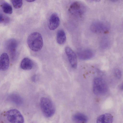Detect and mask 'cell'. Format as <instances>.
<instances>
[{"instance_id":"cell-1","label":"cell","mask_w":123,"mask_h":123,"mask_svg":"<svg viewBox=\"0 0 123 123\" xmlns=\"http://www.w3.org/2000/svg\"><path fill=\"white\" fill-rule=\"evenodd\" d=\"M27 43L29 47L32 51L36 52L40 51L43 45L41 35L37 32L31 33L27 38Z\"/></svg>"},{"instance_id":"cell-2","label":"cell","mask_w":123,"mask_h":123,"mask_svg":"<svg viewBox=\"0 0 123 123\" xmlns=\"http://www.w3.org/2000/svg\"><path fill=\"white\" fill-rule=\"evenodd\" d=\"M40 105L43 114L46 117H50L54 114L55 107L49 99L45 97L41 98L40 100Z\"/></svg>"},{"instance_id":"cell-3","label":"cell","mask_w":123,"mask_h":123,"mask_svg":"<svg viewBox=\"0 0 123 123\" xmlns=\"http://www.w3.org/2000/svg\"><path fill=\"white\" fill-rule=\"evenodd\" d=\"M69 13L73 17L80 18L84 15L86 11L85 5L82 2L75 1L72 3L68 9Z\"/></svg>"},{"instance_id":"cell-4","label":"cell","mask_w":123,"mask_h":123,"mask_svg":"<svg viewBox=\"0 0 123 123\" xmlns=\"http://www.w3.org/2000/svg\"><path fill=\"white\" fill-rule=\"evenodd\" d=\"M107 84L103 79L98 77L94 79L93 81V90L95 94L104 95L107 92Z\"/></svg>"},{"instance_id":"cell-5","label":"cell","mask_w":123,"mask_h":123,"mask_svg":"<svg viewBox=\"0 0 123 123\" xmlns=\"http://www.w3.org/2000/svg\"><path fill=\"white\" fill-rule=\"evenodd\" d=\"M6 116L8 121L11 123H24V119L20 112L15 109L8 111Z\"/></svg>"},{"instance_id":"cell-6","label":"cell","mask_w":123,"mask_h":123,"mask_svg":"<svg viewBox=\"0 0 123 123\" xmlns=\"http://www.w3.org/2000/svg\"><path fill=\"white\" fill-rule=\"evenodd\" d=\"M107 25L105 23L100 21H95L91 25L90 29L93 32L97 33H103L107 31Z\"/></svg>"},{"instance_id":"cell-7","label":"cell","mask_w":123,"mask_h":123,"mask_svg":"<svg viewBox=\"0 0 123 123\" xmlns=\"http://www.w3.org/2000/svg\"><path fill=\"white\" fill-rule=\"evenodd\" d=\"M65 51L71 67L76 68L77 66V60L75 53L71 49L68 47L65 48Z\"/></svg>"},{"instance_id":"cell-8","label":"cell","mask_w":123,"mask_h":123,"mask_svg":"<svg viewBox=\"0 0 123 123\" xmlns=\"http://www.w3.org/2000/svg\"><path fill=\"white\" fill-rule=\"evenodd\" d=\"M60 21L57 14L54 13L51 15L49 21L48 27L49 29L54 30L56 29L59 26Z\"/></svg>"},{"instance_id":"cell-9","label":"cell","mask_w":123,"mask_h":123,"mask_svg":"<svg viewBox=\"0 0 123 123\" xmlns=\"http://www.w3.org/2000/svg\"><path fill=\"white\" fill-rule=\"evenodd\" d=\"M79 58L82 60H88L92 58L94 54L93 51L89 49H85L79 50L77 52Z\"/></svg>"},{"instance_id":"cell-10","label":"cell","mask_w":123,"mask_h":123,"mask_svg":"<svg viewBox=\"0 0 123 123\" xmlns=\"http://www.w3.org/2000/svg\"><path fill=\"white\" fill-rule=\"evenodd\" d=\"M9 63L8 55L6 53H3L0 57V70L3 71L7 70L9 67Z\"/></svg>"},{"instance_id":"cell-11","label":"cell","mask_w":123,"mask_h":123,"mask_svg":"<svg viewBox=\"0 0 123 123\" xmlns=\"http://www.w3.org/2000/svg\"><path fill=\"white\" fill-rule=\"evenodd\" d=\"M17 44V41L13 39L9 40L6 42L7 48L12 57H14L15 55Z\"/></svg>"},{"instance_id":"cell-12","label":"cell","mask_w":123,"mask_h":123,"mask_svg":"<svg viewBox=\"0 0 123 123\" xmlns=\"http://www.w3.org/2000/svg\"><path fill=\"white\" fill-rule=\"evenodd\" d=\"M113 116L111 114L105 113L98 117L97 119V123H112Z\"/></svg>"},{"instance_id":"cell-13","label":"cell","mask_w":123,"mask_h":123,"mask_svg":"<svg viewBox=\"0 0 123 123\" xmlns=\"http://www.w3.org/2000/svg\"><path fill=\"white\" fill-rule=\"evenodd\" d=\"M34 66L32 61L28 58H25L21 61L20 67L22 69L25 70H30L32 69Z\"/></svg>"},{"instance_id":"cell-14","label":"cell","mask_w":123,"mask_h":123,"mask_svg":"<svg viewBox=\"0 0 123 123\" xmlns=\"http://www.w3.org/2000/svg\"><path fill=\"white\" fill-rule=\"evenodd\" d=\"M73 120L76 123H86L87 121V117L84 114L78 113L73 117Z\"/></svg>"},{"instance_id":"cell-15","label":"cell","mask_w":123,"mask_h":123,"mask_svg":"<svg viewBox=\"0 0 123 123\" xmlns=\"http://www.w3.org/2000/svg\"><path fill=\"white\" fill-rule=\"evenodd\" d=\"M66 40L65 33L62 29H60L58 31L56 35V41L57 43L60 45L64 44Z\"/></svg>"},{"instance_id":"cell-16","label":"cell","mask_w":123,"mask_h":123,"mask_svg":"<svg viewBox=\"0 0 123 123\" xmlns=\"http://www.w3.org/2000/svg\"><path fill=\"white\" fill-rule=\"evenodd\" d=\"M8 98L10 101L17 105H21L23 104V101L22 98L18 95L12 94L9 96Z\"/></svg>"},{"instance_id":"cell-17","label":"cell","mask_w":123,"mask_h":123,"mask_svg":"<svg viewBox=\"0 0 123 123\" xmlns=\"http://www.w3.org/2000/svg\"><path fill=\"white\" fill-rule=\"evenodd\" d=\"M3 11L5 13L11 14L12 12V9L11 5L6 2H4L0 5Z\"/></svg>"},{"instance_id":"cell-18","label":"cell","mask_w":123,"mask_h":123,"mask_svg":"<svg viewBox=\"0 0 123 123\" xmlns=\"http://www.w3.org/2000/svg\"><path fill=\"white\" fill-rule=\"evenodd\" d=\"M11 1L14 7L16 9H19L22 6L23 4L22 0H11Z\"/></svg>"},{"instance_id":"cell-19","label":"cell","mask_w":123,"mask_h":123,"mask_svg":"<svg viewBox=\"0 0 123 123\" xmlns=\"http://www.w3.org/2000/svg\"><path fill=\"white\" fill-rule=\"evenodd\" d=\"M114 74L115 77L118 79H120L122 76L121 71L118 69H115L114 71Z\"/></svg>"},{"instance_id":"cell-20","label":"cell","mask_w":123,"mask_h":123,"mask_svg":"<svg viewBox=\"0 0 123 123\" xmlns=\"http://www.w3.org/2000/svg\"><path fill=\"white\" fill-rule=\"evenodd\" d=\"M9 20V19L7 17L4 16L3 15L0 14V23H8Z\"/></svg>"},{"instance_id":"cell-21","label":"cell","mask_w":123,"mask_h":123,"mask_svg":"<svg viewBox=\"0 0 123 123\" xmlns=\"http://www.w3.org/2000/svg\"><path fill=\"white\" fill-rule=\"evenodd\" d=\"M37 76L36 75H34L32 76V81L34 82H35L36 81Z\"/></svg>"},{"instance_id":"cell-22","label":"cell","mask_w":123,"mask_h":123,"mask_svg":"<svg viewBox=\"0 0 123 123\" xmlns=\"http://www.w3.org/2000/svg\"><path fill=\"white\" fill-rule=\"evenodd\" d=\"M35 0H26V1L28 2H32L34 1Z\"/></svg>"},{"instance_id":"cell-23","label":"cell","mask_w":123,"mask_h":123,"mask_svg":"<svg viewBox=\"0 0 123 123\" xmlns=\"http://www.w3.org/2000/svg\"><path fill=\"white\" fill-rule=\"evenodd\" d=\"M121 89H122V90H123V84L122 86Z\"/></svg>"}]
</instances>
